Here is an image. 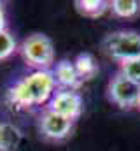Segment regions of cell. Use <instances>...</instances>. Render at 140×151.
I'll return each instance as SVG.
<instances>
[{"instance_id":"1","label":"cell","mask_w":140,"mask_h":151,"mask_svg":"<svg viewBox=\"0 0 140 151\" xmlns=\"http://www.w3.org/2000/svg\"><path fill=\"white\" fill-rule=\"evenodd\" d=\"M54 91L56 83L51 70H32L9 88L7 100L16 109H30L47 104Z\"/></svg>"},{"instance_id":"2","label":"cell","mask_w":140,"mask_h":151,"mask_svg":"<svg viewBox=\"0 0 140 151\" xmlns=\"http://www.w3.org/2000/svg\"><path fill=\"white\" fill-rule=\"evenodd\" d=\"M18 51L25 63L34 70H53L54 67V46L44 34H34L26 37Z\"/></svg>"},{"instance_id":"3","label":"cell","mask_w":140,"mask_h":151,"mask_svg":"<svg viewBox=\"0 0 140 151\" xmlns=\"http://www.w3.org/2000/svg\"><path fill=\"white\" fill-rule=\"evenodd\" d=\"M102 49L116 62H126L140 56V34L133 30H117L102 40Z\"/></svg>"},{"instance_id":"4","label":"cell","mask_w":140,"mask_h":151,"mask_svg":"<svg viewBox=\"0 0 140 151\" xmlns=\"http://www.w3.org/2000/svg\"><path fill=\"white\" fill-rule=\"evenodd\" d=\"M109 99L121 109H135L140 102V84L124 77L121 72L114 76L109 83Z\"/></svg>"},{"instance_id":"5","label":"cell","mask_w":140,"mask_h":151,"mask_svg":"<svg viewBox=\"0 0 140 151\" xmlns=\"http://www.w3.org/2000/svg\"><path fill=\"white\" fill-rule=\"evenodd\" d=\"M39 128H40V134L44 135V139L60 142V141H65L72 134L74 121L46 109L39 118Z\"/></svg>"},{"instance_id":"6","label":"cell","mask_w":140,"mask_h":151,"mask_svg":"<svg viewBox=\"0 0 140 151\" xmlns=\"http://www.w3.org/2000/svg\"><path fill=\"white\" fill-rule=\"evenodd\" d=\"M47 109L74 121L82 113V99L74 90H56L47 102Z\"/></svg>"},{"instance_id":"7","label":"cell","mask_w":140,"mask_h":151,"mask_svg":"<svg viewBox=\"0 0 140 151\" xmlns=\"http://www.w3.org/2000/svg\"><path fill=\"white\" fill-rule=\"evenodd\" d=\"M51 72H53L56 86H60V90H74L75 91L82 84V81H81V77L77 74V69H75L74 62H70V60L58 62Z\"/></svg>"},{"instance_id":"8","label":"cell","mask_w":140,"mask_h":151,"mask_svg":"<svg viewBox=\"0 0 140 151\" xmlns=\"http://www.w3.org/2000/svg\"><path fill=\"white\" fill-rule=\"evenodd\" d=\"M23 141L21 130L9 123V121H0V151H16Z\"/></svg>"},{"instance_id":"9","label":"cell","mask_w":140,"mask_h":151,"mask_svg":"<svg viewBox=\"0 0 140 151\" xmlns=\"http://www.w3.org/2000/svg\"><path fill=\"white\" fill-rule=\"evenodd\" d=\"M74 65L77 69V74L81 77V81H89L91 77H95L98 72V65H96V60L93 58V55L89 53H81L77 55V58L74 60Z\"/></svg>"},{"instance_id":"10","label":"cell","mask_w":140,"mask_h":151,"mask_svg":"<svg viewBox=\"0 0 140 151\" xmlns=\"http://www.w3.org/2000/svg\"><path fill=\"white\" fill-rule=\"evenodd\" d=\"M109 9L112 11L114 16L117 18H135L140 12V2L137 0H114L109 2Z\"/></svg>"},{"instance_id":"11","label":"cell","mask_w":140,"mask_h":151,"mask_svg":"<svg viewBox=\"0 0 140 151\" xmlns=\"http://www.w3.org/2000/svg\"><path fill=\"white\" fill-rule=\"evenodd\" d=\"M75 7L81 14L88 18H98L109 9V2L105 0H77Z\"/></svg>"},{"instance_id":"12","label":"cell","mask_w":140,"mask_h":151,"mask_svg":"<svg viewBox=\"0 0 140 151\" xmlns=\"http://www.w3.org/2000/svg\"><path fill=\"white\" fill-rule=\"evenodd\" d=\"M18 49H19V47H18L16 37H14L7 28H5V30H0V62L11 58Z\"/></svg>"},{"instance_id":"13","label":"cell","mask_w":140,"mask_h":151,"mask_svg":"<svg viewBox=\"0 0 140 151\" xmlns=\"http://www.w3.org/2000/svg\"><path fill=\"white\" fill-rule=\"evenodd\" d=\"M119 72L124 77L131 79L133 83L140 84V56L126 60V62H121L119 63Z\"/></svg>"},{"instance_id":"14","label":"cell","mask_w":140,"mask_h":151,"mask_svg":"<svg viewBox=\"0 0 140 151\" xmlns=\"http://www.w3.org/2000/svg\"><path fill=\"white\" fill-rule=\"evenodd\" d=\"M5 28H7V16H5V7L0 2V30H5Z\"/></svg>"},{"instance_id":"15","label":"cell","mask_w":140,"mask_h":151,"mask_svg":"<svg viewBox=\"0 0 140 151\" xmlns=\"http://www.w3.org/2000/svg\"><path fill=\"white\" fill-rule=\"evenodd\" d=\"M139 109H140V102H139Z\"/></svg>"}]
</instances>
